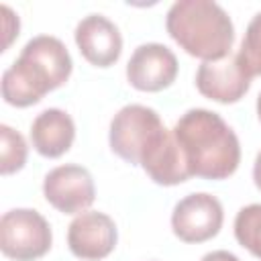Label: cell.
<instances>
[{"label":"cell","mask_w":261,"mask_h":261,"mask_svg":"<svg viewBox=\"0 0 261 261\" xmlns=\"http://www.w3.org/2000/svg\"><path fill=\"white\" fill-rule=\"evenodd\" d=\"M169 37L192 57L218 61L230 55L234 27L226 10L212 0H177L165 16Z\"/></svg>","instance_id":"cell-3"},{"label":"cell","mask_w":261,"mask_h":261,"mask_svg":"<svg viewBox=\"0 0 261 261\" xmlns=\"http://www.w3.org/2000/svg\"><path fill=\"white\" fill-rule=\"evenodd\" d=\"M53 243L51 226L43 214L31 208H14L0 218V249L8 259L35 261Z\"/></svg>","instance_id":"cell-5"},{"label":"cell","mask_w":261,"mask_h":261,"mask_svg":"<svg viewBox=\"0 0 261 261\" xmlns=\"http://www.w3.org/2000/svg\"><path fill=\"white\" fill-rule=\"evenodd\" d=\"M257 116H259V120H261V94H259V98H257Z\"/></svg>","instance_id":"cell-19"},{"label":"cell","mask_w":261,"mask_h":261,"mask_svg":"<svg viewBox=\"0 0 261 261\" xmlns=\"http://www.w3.org/2000/svg\"><path fill=\"white\" fill-rule=\"evenodd\" d=\"M177 67V57L169 47L145 43L133 51L126 63V80L135 90L161 92L175 82Z\"/></svg>","instance_id":"cell-8"},{"label":"cell","mask_w":261,"mask_h":261,"mask_svg":"<svg viewBox=\"0 0 261 261\" xmlns=\"http://www.w3.org/2000/svg\"><path fill=\"white\" fill-rule=\"evenodd\" d=\"M73 39L84 59L96 67L114 65L122 53L120 31L104 14L84 16L75 27Z\"/></svg>","instance_id":"cell-11"},{"label":"cell","mask_w":261,"mask_h":261,"mask_svg":"<svg viewBox=\"0 0 261 261\" xmlns=\"http://www.w3.org/2000/svg\"><path fill=\"white\" fill-rule=\"evenodd\" d=\"M157 110L143 104L122 106L110 120V149L130 165H143L169 137Z\"/></svg>","instance_id":"cell-4"},{"label":"cell","mask_w":261,"mask_h":261,"mask_svg":"<svg viewBox=\"0 0 261 261\" xmlns=\"http://www.w3.org/2000/svg\"><path fill=\"white\" fill-rule=\"evenodd\" d=\"M29 147L24 137L8 124H0V171L2 175L16 173L24 167Z\"/></svg>","instance_id":"cell-14"},{"label":"cell","mask_w":261,"mask_h":261,"mask_svg":"<svg viewBox=\"0 0 261 261\" xmlns=\"http://www.w3.org/2000/svg\"><path fill=\"white\" fill-rule=\"evenodd\" d=\"M0 10H2V16H4V43H2V51H6L10 47V43H12V39L18 37L20 22H18V16L6 4H2Z\"/></svg>","instance_id":"cell-16"},{"label":"cell","mask_w":261,"mask_h":261,"mask_svg":"<svg viewBox=\"0 0 261 261\" xmlns=\"http://www.w3.org/2000/svg\"><path fill=\"white\" fill-rule=\"evenodd\" d=\"M75 139L73 118L61 108H47L31 124L33 149L49 159H57L69 151Z\"/></svg>","instance_id":"cell-12"},{"label":"cell","mask_w":261,"mask_h":261,"mask_svg":"<svg viewBox=\"0 0 261 261\" xmlns=\"http://www.w3.org/2000/svg\"><path fill=\"white\" fill-rule=\"evenodd\" d=\"M200 261H241V259L228 251H212V253H206Z\"/></svg>","instance_id":"cell-17"},{"label":"cell","mask_w":261,"mask_h":261,"mask_svg":"<svg viewBox=\"0 0 261 261\" xmlns=\"http://www.w3.org/2000/svg\"><path fill=\"white\" fill-rule=\"evenodd\" d=\"M253 181H255V186L261 190V151L257 153L255 163H253Z\"/></svg>","instance_id":"cell-18"},{"label":"cell","mask_w":261,"mask_h":261,"mask_svg":"<svg viewBox=\"0 0 261 261\" xmlns=\"http://www.w3.org/2000/svg\"><path fill=\"white\" fill-rule=\"evenodd\" d=\"M173 137L184 153L190 175L226 179L241 163L239 137L218 112L190 108L177 118Z\"/></svg>","instance_id":"cell-1"},{"label":"cell","mask_w":261,"mask_h":261,"mask_svg":"<svg viewBox=\"0 0 261 261\" xmlns=\"http://www.w3.org/2000/svg\"><path fill=\"white\" fill-rule=\"evenodd\" d=\"M196 88L202 96L220 102L234 104L251 88V77L241 67L237 55H226L218 61H202L196 71Z\"/></svg>","instance_id":"cell-10"},{"label":"cell","mask_w":261,"mask_h":261,"mask_svg":"<svg viewBox=\"0 0 261 261\" xmlns=\"http://www.w3.org/2000/svg\"><path fill=\"white\" fill-rule=\"evenodd\" d=\"M116 239L118 232L114 220L98 210L77 214L67 228V247L84 261H100L108 257L116 247Z\"/></svg>","instance_id":"cell-9"},{"label":"cell","mask_w":261,"mask_h":261,"mask_svg":"<svg viewBox=\"0 0 261 261\" xmlns=\"http://www.w3.org/2000/svg\"><path fill=\"white\" fill-rule=\"evenodd\" d=\"M67 47L51 35H37L22 47L16 61L2 73V98L6 104L27 108L63 86L71 75Z\"/></svg>","instance_id":"cell-2"},{"label":"cell","mask_w":261,"mask_h":261,"mask_svg":"<svg viewBox=\"0 0 261 261\" xmlns=\"http://www.w3.org/2000/svg\"><path fill=\"white\" fill-rule=\"evenodd\" d=\"M45 200L63 214H82L96 200V186L90 171L67 163L51 169L43 179Z\"/></svg>","instance_id":"cell-7"},{"label":"cell","mask_w":261,"mask_h":261,"mask_svg":"<svg viewBox=\"0 0 261 261\" xmlns=\"http://www.w3.org/2000/svg\"><path fill=\"white\" fill-rule=\"evenodd\" d=\"M224 222V210L216 196L196 192L181 198L171 212V230L184 243H204L216 237Z\"/></svg>","instance_id":"cell-6"},{"label":"cell","mask_w":261,"mask_h":261,"mask_svg":"<svg viewBox=\"0 0 261 261\" xmlns=\"http://www.w3.org/2000/svg\"><path fill=\"white\" fill-rule=\"evenodd\" d=\"M234 237L241 247L261 259V204H249L237 212Z\"/></svg>","instance_id":"cell-13"},{"label":"cell","mask_w":261,"mask_h":261,"mask_svg":"<svg viewBox=\"0 0 261 261\" xmlns=\"http://www.w3.org/2000/svg\"><path fill=\"white\" fill-rule=\"evenodd\" d=\"M237 59L251 80L261 75V12H257L247 24Z\"/></svg>","instance_id":"cell-15"}]
</instances>
